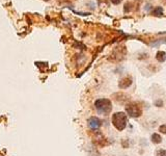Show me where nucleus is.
Wrapping results in <instances>:
<instances>
[{
  "label": "nucleus",
  "mask_w": 166,
  "mask_h": 156,
  "mask_svg": "<svg viewBox=\"0 0 166 156\" xmlns=\"http://www.w3.org/2000/svg\"><path fill=\"white\" fill-rule=\"evenodd\" d=\"M152 15L153 16H159V17H161L163 15V8L161 6H158V8H155L153 12H152Z\"/></svg>",
  "instance_id": "8"
},
{
  "label": "nucleus",
  "mask_w": 166,
  "mask_h": 156,
  "mask_svg": "<svg viewBox=\"0 0 166 156\" xmlns=\"http://www.w3.org/2000/svg\"><path fill=\"white\" fill-rule=\"evenodd\" d=\"M94 106L98 112L103 116H107L112 109V104L109 99H98L94 102Z\"/></svg>",
  "instance_id": "1"
},
{
  "label": "nucleus",
  "mask_w": 166,
  "mask_h": 156,
  "mask_svg": "<svg viewBox=\"0 0 166 156\" xmlns=\"http://www.w3.org/2000/svg\"><path fill=\"white\" fill-rule=\"evenodd\" d=\"M151 141H153L154 144H160V143L162 141V139H161V136L159 135L158 133H154L153 135H152Z\"/></svg>",
  "instance_id": "7"
},
{
  "label": "nucleus",
  "mask_w": 166,
  "mask_h": 156,
  "mask_svg": "<svg viewBox=\"0 0 166 156\" xmlns=\"http://www.w3.org/2000/svg\"><path fill=\"white\" fill-rule=\"evenodd\" d=\"M157 156H166V151L163 149H160L157 151Z\"/></svg>",
  "instance_id": "9"
},
{
  "label": "nucleus",
  "mask_w": 166,
  "mask_h": 156,
  "mask_svg": "<svg viewBox=\"0 0 166 156\" xmlns=\"http://www.w3.org/2000/svg\"><path fill=\"white\" fill-rule=\"evenodd\" d=\"M156 58L158 62H164L166 60V53L164 51H158L156 54Z\"/></svg>",
  "instance_id": "6"
},
{
  "label": "nucleus",
  "mask_w": 166,
  "mask_h": 156,
  "mask_svg": "<svg viewBox=\"0 0 166 156\" xmlns=\"http://www.w3.org/2000/svg\"><path fill=\"white\" fill-rule=\"evenodd\" d=\"M48 1H49V0H48Z\"/></svg>",
  "instance_id": "12"
},
{
  "label": "nucleus",
  "mask_w": 166,
  "mask_h": 156,
  "mask_svg": "<svg viewBox=\"0 0 166 156\" xmlns=\"http://www.w3.org/2000/svg\"><path fill=\"white\" fill-rule=\"evenodd\" d=\"M126 112L132 118H138L141 116L142 109L137 103H130L126 106Z\"/></svg>",
  "instance_id": "3"
},
{
  "label": "nucleus",
  "mask_w": 166,
  "mask_h": 156,
  "mask_svg": "<svg viewBox=\"0 0 166 156\" xmlns=\"http://www.w3.org/2000/svg\"><path fill=\"white\" fill-rule=\"evenodd\" d=\"M159 131L161 133H166V124H163L159 127Z\"/></svg>",
  "instance_id": "10"
},
{
  "label": "nucleus",
  "mask_w": 166,
  "mask_h": 156,
  "mask_svg": "<svg viewBox=\"0 0 166 156\" xmlns=\"http://www.w3.org/2000/svg\"><path fill=\"white\" fill-rule=\"evenodd\" d=\"M101 125H102L101 120L96 118V116H92V118H90V119L88 120V126H89V128L92 129V130H97V129H99L100 127H101Z\"/></svg>",
  "instance_id": "4"
},
{
  "label": "nucleus",
  "mask_w": 166,
  "mask_h": 156,
  "mask_svg": "<svg viewBox=\"0 0 166 156\" xmlns=\"http://www.w3.org/2000/svg\"><path fill=\"white\" fill-rule=\"evenodd\" d=\"M110 1H111L112 3H113V4H119V3L122 2V0H110Z\"/></svg>",
  "instance_id": "11"
},
{
  "label": "nucleus",
  "mask_w": 166,
  "mask_h": 156,
  "mask_svg": "<svg viewBox=\"0 0 166 156\" xmlns=\"http://www.w3.org/2000/svg\"><path fill=\"white\" fill-rule=\"evenodd\" d=\"M132 84V78L131 77H125L119 81V87L121 89H128Z\"/></svg>",
  "instance_id": "5"
},
{
  "label": "nucleus",
  "mask_w": 166,
  "mask_h": 156,
  "mask_svg": "<svg viewBox=\"0 0 166 156\" xmlns=\"http://www.w3.org/2000/svg\"><path fill=\"white\" fill-rule=\"evenodd\" d=\"M127 116L125 112H116L112 116V124L118 131H123L127 126Z\"/></svg>",
  "instance_id": "2"
}]
</instances>
